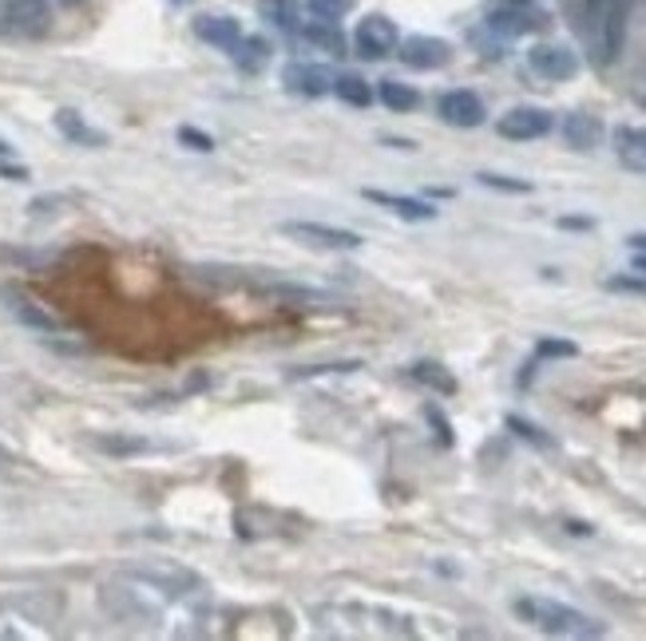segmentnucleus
Segmentation results:
<instances>
[{
    "mask_svg": "<svg viewBox=\"0 0 646 641\" xmlns=\"http://www.w3.org/2000/svg\"><path fill=\"white\" fill-rule=\"evenodd\" d=\"M563 139L572 151H595V147L603 143V124L587 112H572L563 119Z\"/></svg>",
    "mask_w": 646,
    "mask_h": 641,
    "instance_id": "f8f14e48",
    "label": "nucleus"
},
{
    "mask_svg": "<svg viewBox=\"0 0 646 641\" xmlns=\"http://www.w3.org/2000/svg\"><path fill=\"white\" fill-rule=\"evenodd\" d=\"M95 444H100V452H107V455H139L151 447L147 440H131V435H100Z\"/></svg>",
    "mask_w": 646,
    "mask_h": 641,
    "instance_id": "b1692460",
    "label": "nucleus"
},
{
    "mask_svg": "<svg viewBox=\"0 0 646 641\" xmlns=\"http://www.w3.org/2000/svg\"><path fill=\"white\" fill-rule=\"evenodd\" d=\"M302 36L310 44H318V48H325V53H334V56L345 53V36H342V28H337V21H310V24L302 21Z\"/></svg>",
    "mask_w": 646,
    "mask_h": 641,
    "instance_id": "6ab92c4d",
    "label": "nucleus"
},
{
    "mask_svg": "<svg viewBox=\"0 0 646 641\" xmlns=\"http://www.w3.org/2000/svg\"><path fill=\"white\" fill-rule=\"evenodd\" d=\"M626 242H631V249H643V254H646V234H631Z\"/></svg>",
    "mask_w": 646,
    "mask_h": 641,
    "instance_id": "473e14b6",
    "label": "nucleus"
},
{
    "mask_svg": "<svg viewBox=\"0 0 646 641\" xmlns=\"http://www.w3.org/2000/svg\"><path fill=\"white\" fill-rule=\"evenodd\" d=\"M508 428H511V432H516V435H520V440H528V444H535V447H555L552 435H543L540 428L528 424L523 416H508Z\"/></svg>",
    "mask_w": 646,
    "mask_h": 641,
    "instance_id": "bb28decb",
    "label": "nucleus"
},
{
    "mask_svg": "<svg viewBox=\"0 0 646 641\" xmlns=\"http://www.w3.org/2000/svg\"><path fill=\"white\" fill-rule=\"evenodd\" d=\"M195 36L210 48H222V53H234V44L242 40V28L234 16H195Z\"/></svg>",
    "mask_w": 646,
    "mask_h": 641,
    "instance_id": "9b49d317",
    "label": "nucleus"
},
{
    "mask_svg": "<svg viewBox=\"0 0 646 641\" xmlns=\"http://www.w3.org/2000/svg\"><path fill=\"white\" fill-rule=\"evenodd\" d=\"M508 4H528V0H508Z\"/></svg>",
    "mask_w": 646,
    "mask_h": 641,
    "instance_id": "58836bf2",
    "label": "nucleus"
},
{
    "mask_svg": "<svg viewBox=\"0 0 646 641\" xmlns=\"http://www.w3.org/2000/svg\"><path fill=\"white\" fill-rule=\"evenodd\" d=\"M0 178H9V183H28V166L9 163V159L0 155Z\"/></svg>",
    "mask_w": 646,
    "mask_h": 641,
    "instance_id": "2f4dec72",
    "label": "nucleus"
},
{
    "mask_svg": "<svg viewBox=\"0 0 646 641\" xmlns=\"http://www.w3.org/2000/svg\"><path fill=\"white\" fill-rule=\"evenodd\" d=\"M281 83L290 88L293 95H305V100H318V95L334 92V75L322 63H290L281 72Z\"/></svg>",
    "mask_w": 646,
    "mask_h": 641,
    "instance_id": "9d476101",
    "label": "nucleus"
},
{
    "mask_svg": "<svg viewBox=\"0 0 646 641\" xmlns=\"http://www.w3.org/2000/svg\"><path fill=\"white\" fill-rule=\"evenodd\" d=\"M334 92H337V100H345L349 107H369V104H373V88H369L361 75H337Z\"/></svg>",
    "mask_w": 646,
    "mask_h": 641,
    "instance_id": "4be33fe9",
    "label": "nucleus"
},
{
    "mask_svg": "<svg viewBox=\"0 0 646 641\" xmlns=\"http://www.w3.org/2000/svg\"><path fill=\"white\" fill-rule=\"evenodd\" d=\"M413 373V381H420V384H428V388H437V393H445V396H452L457 393V376L445 369V364H432V361H420V364H413L408 369Z\"/></svg>",
    "mask_w": 646,
    "mask_h": 641,
    "instance_id": "aec40b11",
    "label": "nucleus"
},
{
    "mask_svg": "<svg viewBox=\"0 0 646 641\" xmlns=\"http://www.w3.org/2000/svg\"><path fill=\"white\" fill-rule=\"evenodd\" d=\"M0 298H4V305H9L12 317L24 320L28 329L56 333V317H53V313H44L41 305H36V301H32V298H24L21 290H4V293H0Z\"/></svg>",
    "mask_w": 646,
    "mask_h": 641,
    "instance_id": "2eb2a0df",
    "label": "nucleus"
},
{
    "mask_svg": "<svg viewBox=\"0 0 646 641\" xmlns=\"http://www.w3.org/2000/svg\"><path fill=\"white\" fill-rule=\"evenodd\" d=\"M440 119L449 127H480L484 124V100L469 88H457V92H445L437 104Z\"/></svg>",
    "mask_w": 646,
    "mask_h": 641,
    "instance_id": "1a4fd4ad",
    "label": "nucleus"
},
{
    "mask_svg": "<svg viewBox=\"0 0 646 641\" xmlns=\"http://www.w3.org/2000/svg\"><path fill=\"white\" fill-rule=\"evenodd\" d=\"M178 143H187L191 151H203V155H207V151H215V139H210V135H203L198 127H178Z\"/></svg>",
    "mask_w": 646,
    "mask_h": 641,
    "instance_id": "cd10ccee",
    "label": "nucleus"
},
{
    "mask_svg": "<svg viewBox=\"0 0 646 641\" xmlns=\"http://www.w3.org/2000/svg\"><path fill=\"white\" fill-rule=\"evenodd\" d=\"M528 63H532L535 75H543V80H552V83L579 75V56H575L567 44H535L532 53H528Z\"/></svg>",
    "mask_w": 646,
    "mask_h": 641,
    "instance_id": "423d86ee",
    "label": "nucleus"
},
{
    "mask_svg": "<svg viewBox=\"0 0 646 641\" xmlns=\"http://www.w3.org/2000/svg\"><path fill=\"white\" fill-rule=\"evenodd\" d=\"M476 183L480 187H492V190H508V195H528V190H532V183H523V178L492 175V171H480Z\"/></svg>",
    "mask_w": 646,
    "mask_h": 641,
    "instance_id": "393cba45",
    "label": "nucleus"
},
{
    "mask_svg": "<svg viewBox=\"0 0 646 641\" xmlns=\"http://www.w3.org/2000/svg\"><path fill=\"white\" fill-rule=\"evenodd\" d=\"M567 531H575V535H591V527H587V523H567Z\"/></svg>",
    "mask_w": 646,
    "mask_h": 641,
    "instance_id": "72a5a7b5",
    "label": "nucleus"
},
{
    "mask_svg": "<svg viewBox=\"0 0 646 641\" xmlns=\"http://www.w3.org/2000/svg\"><path fill=\"white\" fill-rule=\"evenodd\" d=\"M401 48V60L408 63V68H420V72H432V68H445V63L452 60V48L440 36H408V40L396 44Z\"/></svg>",
    "mask_w": 646,
    "mask_h": 641,
    "instance_id": "6e6552de",
    "label": "nucleus"
},
{
    "mask_svg": "<svg viewBox=\"0 0 646 641\" xmlns=\"http://www.w3.org/2000/svg\"><path fill=\"white\" fill-rule=\"evenodd\" d=\"M607 290H615V293H643V298H646V281L643 278H611V281H607Z\"/></svg>",
    "mask_w": 646,
    "mask_h": 641,
    "instance_id": "7c9ffc66",
    "label": "nucleus"
},
{
    "mask_svg": "<svg viewBox=\"0 0 646 641\" xmlns=\"http://www.w3.org/2000/svg\"><path fill=\"white\" fill-rule=\"evenodd\" d=\"M626 12H631V0H587L584 36H587V48H591V60L599 68L615 63L619 53H623Z\"/></svg>",
    "mask_w": 646,
    "mask_h": 641,
    "instance_id": "f257e3e1",
    "label": "nucleus"
},
{
    "mask_svg": "<svg viewBox=\"0 0 646 641\" xmlns=\"http://www.w3.org/2000/svg\"><path fill=\"white\" fill-rule=\"evenodd\" d=\"M575 345L572 341H555V337H543L540 345H535V357H575Z\"/></svg>",
    "mask_w": 646,
    "mask_h": 641,
    "instance_id": "c85d7f7f",
    "label": "nucleus"
},
{
    "mask_svg": "<svg viewBox=\"0 0 646 641\" xmlns=\"http://www.w3.org/2000/svg\"><path fill=\"white\" fill-rule=\"evenodd\" d=\"M266 56H270V44L262 40V36H242V40L234 44V60H239L246 72H258L262 63H266Z\"/></svg>",
    "mask_w": 646,
    "mask_h": 641,
    "instance_id": "5701e85b",
    "label": "nucleus"
},
{
    "mask_svg": "<svg viewBox=\"0 0 646 641\" xmlns=\"http://www.w3.org/2000/svg\"><path fill=\"white\" fill-rule=\"evenodd\" d=\"M496 131H500L504 139H516V143L543 139V135L552 131V115L543 112V107H511L500 124H496Z\"/></svg>",
    "mask_w": 646,
    "mask_h": 641,
    "instance_id": "0eeeda50",
    "label": "nucleus"
},
{
    "mask_svg": "<svg viewBox=\"0 0 646 641\" xmlns=\"http://www.w3.org/2000/svg\"><path fill=\"white\" fill-rule=\"evenodd\" d=\"M262 21L274 24L278 32H302V4L298 0H262Z\"/></svg>",
    "mask_w": 646,
    "mask_h": 641,
    "instance_id": "f3484780",
    "label": "nucleus"
},
{
    "mask_svg": "<svg viewBox=\"0 0 646 641\" xmlns=\"http://www.w3.org/2000/svg\"><path fill=\"white\" fill-rule=\"evenodd\" d=\"M354 44H357V53L366 56V60H385L389 53H396V44H401V32H396V24L389 21V16L373 12V16H366V21L357 24Z\"/></svg>",
    "mask_w": 646,
    "mask_h": 641,
    "instance_id": "20e7f679",
    "label": "nucleus"
},
{
    "mask_svg": "<svg viewBox=\"0 0 646 641\" xmlns=\"http://www.w3.org/2000/svg\"><path fill=\"white\" fill-rule=\"evenodd\" d=\"M0 28L9 36L36 40L53 28V9H48V0H4L0 4Z\"/></svg>",
    "mask_w": 646,
    "mask_h": 641,
    "instance_id": "7ed1b4c3",
    "label": "nucleus"
},
{
    "mask_svg": "<svg viewBox=\"0 0 646 641\" xmlns=\"http://www.w3.org/2000/svg\"><path fill=\"white\" fill-rule=\"evenodd\" d=\"M361 195L369 198V202H377V207L393 210L396 218H405V222H432L437 218V210L428 207V202H420V198H405V195H389V190H361Z\"/></svg>",
    "mask_w": 646,
    "mask_h": 641,
    "instance_id": "ddd939ff",
    "label": "nucleus"
},
{
    "mask_svg": "<svg viewBox=\"0 0 646 641\" xmlns=\"http://www.w3.org/2000/svg\"><path fill=\"white\" fill-rule=\"evenodd\" d=\"M615 143H619V155H623V163L646 171V127H619Z\"/></svg>",
    "mask_w": 646,
    "mask_h": 641,
    "instance_id": "a211bd4d",
    "label": "nucleus"
},
{
    "mask_svg": "<svg viewBox=\"0 0 646 641\" xmlns=\"http://www.w3.org/2000/svg\"><path fill=\"white\" fill-rule=\"evenodd\" d=\"M381 104L389 107V112H413V107L420 104L417 88H408V83L401 80H381Z\"/></svg>",
    "mask_w": 646,
    "mask_h": 641,
    "instance_id": "412c9836",
    "label": "nucleus"
},
{
    "mask_svg": "<svg viewBox=\"0 0 646 641\" xmlns=\"http://www.w3.org/2000/svg\"><path fill=\"white\" fill-rule=\"evenodd\" d=\"M171 4H191V0H171Z\"/></svg>",
    "mask_w": 646,
    "mask_h": 641,
    "instance_id": "ea45409f",
    "label": "nucleus"
},
{
    "mask_svg": "<svg viewBox=\"0 0 646 641\" xmlns=\"http://www.w3.org/2000/svg\"><path fill=\"white\" fill-rule=\"evenodd\" d=\"M0 155L9 159V155H12V147H9V143H0Z\"/></svg>",
    "mask_w": 646,
    "mask_h": 641,
    "instance_id": "e433bc0d",
    "label": "nucleus"
},
{
    "mask_svg": "<svg viewBox=\"0 0 646 641\" xmlns=\"http://www.w3.org/2000/svg\"><path fill=\"white\" fill-rule=\"evenodd\" d=\"M516 614L528 618L532 626H540L543 633H552V638H603L599 621H591L587 614L552 598H520L516 602Z\"/></svg>",
    "mask_w": 646,
    "mask_h": 641,
    "instance_id": "f03ea898",
    "label": "nucleus"
},
{
    "mask_svg": "<svg viewBox=\"0 0 646 641\" xmlns=\"http://www.w3.org/2000/svg\"><path fill=\"white\" fill-rule=\"evenodd\" d=\"M535 28V16L523 4H508V9H496L488 16V32L492 36H500V40H516L523 32Z\"/></svg>",
    "mask_w": 646,
    "mask_h": 641,
    "instance_id": "4468645a",
    "label": "nucleus"
},
{
    "mask_svg": "<svg viewBox=\"0 0 646 641\" xmlns=\"http://www.w3.org/2000/svg\"><path fill=\"white\" fill-rule=\"evenodd\" d=\"M56 127H60L64 139H72V143H80V147H104L107 143V135L88 127L84 115L72 112V107H60V112H56Z\"/></svg>",
    "mask_w": 646,
    "mask_h": 641,
    "instance_id": "dca6fc26",
    "label": "nucleus"
},
{
    "mask_svg": "<svg viewBox=\"0 0 646 641\" xmlns=\"http://www.w3.org/2000/svg\"><path fill=\"white\" fill-rule=\"evenodd\" d=\"M357 0H305V9L318 16V21H342L345 12L354 9Z\"/></svg>",
    "mask_w": 646,
    "mask_h": 641,
    "instance_id": "a878e982",
    "label": "nucleus"
},
{
    "mask_svg": "<svg viewBox=\"0 0 646 641\" xmlns=\"http://www.w3.org/2000/svg\"><path fill=\"white\" fill-rule=\"evenodd\" d=\"M425 416H428V424L437 428V440H440V444L449 447V444H452V424L445 420V416H440V408H432V404H428Z\"/></svg>",
    "mask_w": 646,
    "mask_h": 641,
    "instance_id": "c756f323",
    "label": "nucleus"
},
{
    "mask_svg": "<svg viewBox=\"0 0 646 641\" xmlns=\"http://www.w3.org/2000/svg\"><path fill=\"white\" fill-rule=\"evenodd\" d=\"M635 266H638V269H643V273H646V254H638V258H635Z\"/></svg>",
    "mask_w": 646,
    "mask_h": 641,
    "instance_id": "c9c22d12",
    "label": "nucleus"
},
{
    "mask_svg": "<svg viewBox=\"0 0 646 641\" xmlns=\"http://www.w3.org/2000/svg\"><path fill=\"white\" fill-rule=\"evenodd\" d=\"M56 4H68V9H72V4H80V0H56Z\"/></svg>",
    "mask_w": 646,
    "mask_h": 641,
    "instance_id": "4c0bfd02",
    "label": "nucleus"
},
{
    "mask_svg": "<svg viewBox=\"0 0 646 641\" xmlns=\"http://www.w3.org/2000/svg\"><path fill=\"white\" fill-rule=\"evenodd\" d=\"M9 464H12V452H9V447H0V471H4Z\"/></svg>",
    "mask_w": 646,
    "mask_h": 641,
    "instance_id": "f704fd0d",
    "label": "nucleus"
},
{
    "mask_svg": "<svg viewBox=\"0 0 646 641\" xmlns=\"http://www.w3.org/2000/svg\"><path fill=\"white\" fill-rule=\"evenodd\" d=\"M281 234L293 242H302V246H313V249H357L361 246V238H357L354 230L322 226V222H286Z\"/></svg>",
    "mask_w": 646,
    "mask_h": 641,
    "instance_id": "39448f33",
    "label": "nucleus"
}]
</instances>
